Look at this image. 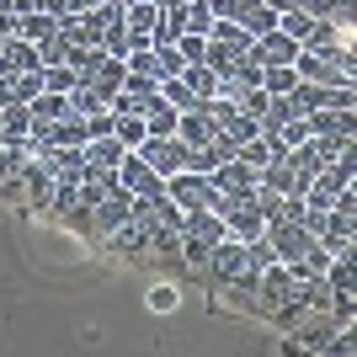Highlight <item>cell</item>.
I'll list each match as a JSON object with an SVG mask.
<instances>
[{"mask_svg": "<svg viewBox=\"0 0 357 357\" xmlns=\"http://www.w3.org/2000/svg\"><path fill=\"white\" fill-rule=\"evenodd\" d=\"M181 80H187V86H192L197 96H203V102H208L213 91H219V75H213L208 64H181Z\"/></svg>", "mask_w": 357, "mask_h": 357, "instance_id": "obj_33", "label": "cell"}, {"mask_svg": "<svg viewBox=\"0 0 357 357\" xmlns=\"http://www.w3.org/2000/svg\"><path fill=\"white\" fill-rule=\"evenodd\" d=\"M107 134H112V107H102V112L86 118V139H107Z\"/></svg>", "mask_w": 357, "mask_h": 357, "instance_id": "obj_43", "label": "cell"}, {"mask_svg": "<svg viewBox=\"0 0 357 357\" xmlns=\"http://www.w3.org/2000/svg\"><path fill=\"white\" fill-rule=\"evenodd\" d=\"M64 54H70V43H64L59 32H54V38H43V43H38V59H43V70H48V64H64Z\"/></svg>", "mask_w": 357, "mask_h": 357, "instance_id": "obj_41", "label": "cell"}, {"mask_svg": "<svg viewBox=\"0 0 357 357\" xmlns=\"http://www.w3.org/2000/svg\"><path fill=\"white\" fill-rule=\"evenodd\" d=\"M155 22H160V0H123L128 48H149V43H155Z\"/></svg>", "mask_w": 357, "mask_h": 357, "instance_id": "obj_5", "label": "cell"}, {"mask_svg": "<svg viewBox=\"0 0 357 357\" xmlns=\"http://www.w3.org/2000/svg\"><path fill=\"white\" fill-rule=\"evenodd\" d=\"M149 310H176V288L155 283V288H149Z\"/></svg>", "mask_w": 357, "mask_h": 357, "instance_id": "obj_44", "label": "cell"}, {"mask_svg": "<svg viewBox=\"0 0 357 357\" xmlns=\"http://www.w3.org/2000/svg\"><path fill=\"white\" fill-rule=\"evenodd\" d=\"M208 27H213L208 0H187V32H203V38H208Z\"/></svg>", "mask_w": 357, "mask_h": 357, "instance_id": "obj_40", "label": "cell"}, {"mask_svg": "<svg viewBox=\"0 0 357 357\" xmlns=\"http://www.w3.org/2000/svg\"><path fill=\"white\" fill-rule=\"evenodd\" d=\"M298 54V38H288V32H261V38H251V48H245V59L251 64H294Z\"/></svg>", "mask_w": 357, "mask_h": 357, "instance_id": "obj_7", "label": "cell"}, {"mask_svg": "<svg viewBox=\"0 0 357 357\" xmlns=\"http://www.w3.org/2000/svg\"><path fill=\"white\" fill-rule=\"evenodd\" d=\"M165 197L181 203V208H197V203L208 197V176H197V171H171V176H165Z\"/></svg>", "mask_w": 357, "mask_h": 357, "instance_id": "obj_15", "label": "cell"}, {"mask_svg": "<svg viewBox=\"0 0 357 357\" xmlns=\"http://www.w3.org/2000/svg\"><path fill=\"white\" fill-rule=\"evenodd\" d=\"M347 38H352V32H336V22H331V16H314L310 32L298 38V48H310V54H326V59H336V48H342Z\"/></svg>", "mask_w": 357, "mask_h": 357, "instance_id": "obj_14", "label": "cell"}, {"mask_svg": "<svg viewBox=\"0 0 357 357\" xmlns=\"http://www.w3.org/2000/svg\"><path fill=\"white\" fill-rule=\"evenodd\" d=\"M38 70H43L38 43H27V38H6L0 43V75H38Z\"/></svg>", "mask_w": 357, "mask_h": 357, "instance_id": "obj_13", "label": "cell"}, {"mask_svg": "<svg viewBox=\"0 0 357 357\" xmlns=\"http://www.w3.org/2000/svg\"><path fill=\"white\" fill-rule=\"evenodd\" d=\"M75 208H80L75 181H59V187H54V203H48V213H54V219H64V213H75Z\"/></svg>", "mask_w": 357, "mask_h": 357, "instance_id": "obj_37", "label": "cell"}, {"mask_svg": "<svg viewBox=\"0 0 357 357\" xmlns=\"http://www.w3.org/2000/svg\"><path fill=\"white\" fill-rule=\"evenodd\" d=\"M22 181H27V213H48V203H54V187H59V176L48 171L43 160H22Z\"/></svg>", "mask_w": 357, "mask_h": 357, "instance_id": "obj_9", "label": "cell"}, {"mask_svg": "<svg viewBox=\"0 0 357 357\" xmlns=\"http://www.w3.org/2000/svg\"><path fill=\"white\" fill-rule=\"evenodd\" d=\"M0 203H11V208L27 213V181H22V165H11V171L0 176Z\"/></svg>", "mask_w": 357, "mask_h": 357, "instance_id": "obj_31", "label": "cell"}, {"mask_svg": "<svg viewBox=\"0 0 357 357\" xmlns=\"http://www.w3.org/2000/svg\"><path fill=\"white\" fill-rule=\"evenodd\" d=\"M0 6H11V0H0Z\"/></svg>", "mask_w": 357, "mask_h": 357, "instance_id": "obj_46", "label": "cell"}, {"mask_svg": "<svg viewBox=\"0 0 357 357\" xmlns=\"http://www.w3.org/2000/svg\"><path fill=\"white\" fill-rule=\"evenodd\" d=\"M256 176H261V171H256V165H245L240 155H235V160H219V165L208 171V181L219 187V192H229V197H251Z\"/></svg>", "mask_w": 357, "mask_h": 357, "instance_id": "obj_8", "label": "cell"}, {"mask_svg": "<svg viewBox=\"0 0 357 357\" xmlns=\"http://www.w3.org/2000/svg\"><path fill=\"white\" fill-rule=\"evenodd\" d=\"M240 27L251 32V38H261V32H272V27H278V11H272L267 0H251V6L240 11Z\"/></svg>", "mask_w": 357, "mask_h": 357, "instance_id": "obj_25", "label": "cell"}, {"mask_svg": "<svg viewBox=\"0 0 357 357\" xmlns=\"http://www.w3.org/2000/svg\"><path fill=\"white\" fill-rule=\"evenodd\" d=\"M251 0H208V11H213V22H240V11H245Z\"/></svg>", "mask_w": 357, "mask_h": 357, "instance_id": "obj_42", "label": "cell"}, {"mask_svg": "<svg viewBox=\"0 0 357 357\" xmlns=\"http://www.w3.org/2000/svg\"><path fill=\"white\" fill-rule=\"evenodd\" d=\"M123 160V144L112 134L107 139H86V165H96V171H112V165Z\"/></svg>", "mask_w": 357, "mask_h": 357, "instance_id": "obj_22", "label": "cell"}, {"mask_svg": "<svg viewBox=\"0 0 357 357\" xmlns=\"http://www.w3.org/2000/svg\"><path fill=\"white\" fill-rule=\"evenodd\" d=\"M54 144H80V149H86V118L64 112V118L54 123Z\"/></svg>", "mask_w": 357, "mask_h": 357, "instance_id": "obj_34", "label": "cell"}, {"mask_svg": "<svg viewBox=\"0 0 357 357\" xmlns=\"http://www.w3.org/2000/svg\"><path fill=\"white\" fill-rule=\"evenodd\" d=\"M139 155H144L160 176H171V171H181V160H187V144H181L176 134L171 139H155V134H144V144H139Z\"/></svg>", "mask_w": 357, "mask_h": 357, "instance_id": "obj_11", "label": "cell"}, {"mask_svg": "<svg viewBox=\"0 0 357 357\" xmlns=\"http://www.w3.org/2000/svg\"><path fill=\"white\" fill-rule=\"evenodd\" d=\"M245 267H251V261H245V240L224 235L219 245L208 251V267H203V278H208V283L219 288V283H229V278H240Z\"/></svg>", "mask_w": 357, "mask_h": 357, "instance_id": "obj_3", "label": "cell"}, {"mask_svg": "<svg viewBox=\"0 0 357 357\" xmlns=\"http://www.w3.org/2000/svg\"><path fill=\"white\" fill-rule=\"evenodd\" d=\"M304 123H310V134H314V139H352V134H357L352 107H314Z\"/></svg>", "mask_w": 357, "mask_h": 357, "instance_id": "obj_10", "label": "cell"}, {"mask_svg": "<svg viewBox=\"0 0 357 357\" xmlns=\"http://www.w3.org/2000/svg\"><path fill=\"white\" fill-rule=\"evenodd\" d=\"M6 171H11V155H6V149H0V176H6Z\"/></svg>", "mask_w": 357, "mask_h": 357, "instance_id": "obj_45", "label": "cell"}, {"mask_svg": "<svg viewBox=\"0 0 357 357\" xmlns=\"http://www.w3.org/2000/svg\"><path fill=\"white\" fill-rule=\"evenodd\" d=\"M86 80H91V86H96V91H102L107 102H112V96H118V91H123V80H128V70H123V59H112V54H107V59L96 64V70H91V75H86Z\"/></svg>", "mask_w": 357, "mask_h": 357, "instance_id": "obj_19", "label": "cell"}, {"mask_svg": "<svg viewBox=\"0 0 357 357\" xmlns=\"http://www.w3.org/2000/svg\"><path fill=\"white\" fill-rule=\"evenodd\" d=\"M27 128H32L27 102H6L0 107V144H6V139H27Z\"/></svg>", "mask_w": 357, "mask_h": 357, "instance_id": "obj_21", "label": "cell"}, {"mask_svg": "<svg viewBox=\"0 0 357 357\" xmlns=\"http://www.w3.org/2000/svg\"><path fill=\"white\" fill-rule=\"evenodd\" d=\"M43 165H48L59 181H80V176L91 171V165H86V149H80V144H54V155H48Z\"/></svg>", "mask_w": 357, "mask_h": 357, "instance_id": "obj_17", "label": "cell"}, {"mask_svg": "<svg viewBox=\"0 0 357 357\" xmlns=\"http://www.w3.org/2000/svg\"><path fill=\"white\" fill-rule=\"evenodd\" d=\"M294 86H298L294 64H261V91H267V96H288Z\"/></svg>", "mask_w": 357, "mask_h": 357, "instance_id": "obj_26", "label": "cell"}, {"mask_svg": "<svg viewBox=\"0 0 357 357\" xmlns=\"http://www.w3.org/2000/svg\"><path fill=\"white\" fill-rule=\"evenodd\" d=\"M310 22H314V16L298 11V6H294V11H278V32H288V38H304V32H310Z\"/></svg>", "mask_w": 357, "mask_h": 357, "instance_id": "obj_39", "label": "cell"}, {"mask_svg": "<svg viewBox=\"0 0 357 357\" xmlns=\"http://www.w3.org/2000/svg\"><path fill=\"white\" fill-rule=\"evenodd\" d=\"M102 107H107V96L91 86V80H80V86L70 91V112L75 118H91V112H102Z\"/></svg>", "mask_w": 357, "mask_h": 357, "instance_id": "obj_29", "label": "cell"}, {"mask_svg": "<svg viewBox=\"0 0 357 357\" xmlns=\"http://www.w3.org/2000/svg\"><path fill=\"white\" fill-rule=\"evenodd\" d=\"M235 107H240V112H245V118H256V123H261V112H267V107H272V96H267V91H261V86H245V91H240V96H235Z\"/></svg>", "mask_w": 357, "mask_h": 357, "instance_id": "obj_36", "label": "cell"}, {"mask_svg": "<svg viewBox=\"0 0 357 357\" xmlns=\"http://www.w3.org/2000/svg\"><path fill=\"white\" fill-rule=\"evenodd\" d=\"M208 251H213V240L181 229V272H203V267H208Z\"/></svg>", "mask_w": 357, "mask_h": 357, "instance_id": "obj_24", "label": "cell"}, {"mask_svg": "<svg viewBox=\"0 0 357 357\" xmlns=\"http://www.w3.org/2000/svg\"><path fill=\"white\" fill-rule=\"evenodd\" d=\"M54 32H59V22H54V16L27 11V16H22V32H16V38H27V43H43V38H54Z\"/></svg>", "mask_w": 357, "mask_h": 357, "instance_id": "obj_32", "label": "cell"}, {"mask_svg": "<svg viewBox=\"0 0 357 357\" xmlns=\"http://www.w3.org/2000/svg\"><path fill=\"white\" fill-rule=\"evenodd\" d=\"M102 59H107V48H102V43H70V54H64V64H70L80 80H86V75L96 70Z\"/></svg>", "mask_w": 357, "mask_h": 357, "instance_id": "obj_23", "label": "cell"}, {"mask_svg": "<svg viewBox=\"0 0 357 357\" xmlns=\"http://www.w3.org/2000/svg\"><path fill=\"white\" fill-rule=\"evenodd\" d=\"M213 134H219V123H213L208 102H197V107H187V112H176V139H181L187 149H203Z\"/></svg>", "mask_w": 357, "mask_h": 357, "instance_id": "obj_6", "label": "cell"}, {"mask_svg": "<svg viewBox=\"0 0 357 357\" xmlns=\"http://www.w3.org/2000/svg\"><path fill=\"white\" fill-rule=\"evenodd\" d=\"M123 70H128V75H144V80H165V70H160V54H155V48H128Z\"/></svg>", "mask_w": 357, "mask_h": 357, "instance_id": "obj_27", "label": "cell"}, {"mask_svg": "<svg viewBox=\"0 0 357 357\" xmlns=\"http://www.w3.org/2000/svg\"><path fill=\"white\" fill-rule=\"evenodd\" d=\"M208 38H219V43H235V48H251V32L240 27V22H213Z\"/></svg>", "mask_w": 357, "mask_h": 357, "instance_id": "obj_38", "label": "cell"}, {"mask_svg": "<svg viewBox=\"0 0 357 357\" xmlns=\"http://www.w3.org/2000/svg\"><path fill=\"white\" fill-rule=\"evenodd\" d=\"M43 91V70L38 75H0V107L6 102H32Z\"/></svg>", "mask_w": 357, "mask_h": 357, "instance_id": "obj_18", "label": "cell"}, {"mask_svg": "<svg viewBox=\"0 0 357 357\" xmlns=\"http://www.w3.org/2000/svg\"><path fill=\"white\" fill-rule=\"evenodd\" d=\"M75 86H80V75H75L70 64H48V70H43V91H59V96H70Z\"/></svg>", "mask_w": 357, "mask_h": 357, "instance_id": "obj_35", "label": "cell"}, {"mask_svg": "<svg viewBox=\"0 0 357 357\" xmlns=\"http://www.w3.org/2000/svg\"><path fill=\"white\" fill-rule=\"evenodd\" d=\"M128 213H134V192H107L102 203H96V208H91V219H96V235H107V229H118L123 219H128Z\"/></svg>", "mask_w": 357, "mask_h": 357, "instance_id": "obj_16", "label": "cell"}, {"mask_svg": "<svg viewBox=\"0 0 357 357\" xmlns=\"http://www.w3.org/2000/svg\"><path fill=\"white\" fill-rule=\"evenodd\" d=\"M294 75H298V80H314V86H352V80H342L336 59L310 54V48H298V54H294Z\"/></svg>", "mask_w": 357, "mask_h": 357, "instance_id": "obj_12", "label": "cell"}, {"mask_svg": "<svg viewBox=\"0 0 357 357\" xmlns=\"http://www.w3.org/2000/svg\"><path fill=\"white\" fill-rule=\"evenodd\" d=\"M112 139H118L123 149H139V144H144V118H134V112H123V118H118V112H112Z\"/></svg>", "mask_w": 357, "mask_h": 357, "instance_id": "obj_30", "label": "cell"}, {"mask_svg": "<svg viewBox=\"0 0 357 357\" xmlns=\"http://www.w3.org/2000/svg\"><path fill=\"white\" fill-rule=\"evenodd\" d=\"M235 59H245V48H235V43H219V38H208V43H203V64H208L213 75H224Z\"/></svg>", "mask_w": 357, "mask_h": 357, "instance_id": "obj_28", "label": "cell"}, {"mask_svg": "<svg viewBox=\"0 0 357 357\" xmlns=\"http://www.w3.org/2000/svg\"><path fill=\"white\" fill-rule=\"evenodd\" d=\"M118 181H123V187H128L134 197H155V192H165V176L144 160V155H139V149H123V160H118Z\"/></svg>", "mask_w": 357, "mask_h": 357, "instance_id": "obj_2", "label": "cell"}, {"mask_svg": "<svg viewBox=\"0 0 357 357\" xmlns=\"http://www.w3.org/2000/svg\"><path fill=\"white\" fill-rule=\"evenodd\" d=\"M27 112H32V123H59L64 112H70V96H59V91H38L27 102Z\"/></svg>", "mask_w": 357, "mask_h": 357, "instance_id": "obj_20", "label": "cell"}, {"mask_svg": "<svg viewBox=\"0 0 357 357\" xmlns=\"http://www.w3.org/2000/svg\"><path fill=\"white\" fill-rule=\"evenodd\" d=\"M267 245L278 251V261H298L304 251H314V235L298 219H272L267 224Z\"/></svg>", "mask_w": 357, "mask_h": 357, "instance_id": "obj_4", "label": "cell"}, {"mask_svg": "<svg viewBox=\"0 0 357 357\" xmlns=\"http://www.w3.org/2000/svg\"><path fill=\"white\" fill-rule=\"evenodd\" d=\"M283 298H294V278H288L283 261H272V267L256 272V294H251V314H272Z\"/></svg>", "mask_w": 357, "mask_h": 357, "instance_id": "obj_1", "label": "cell"}]
</instances>
